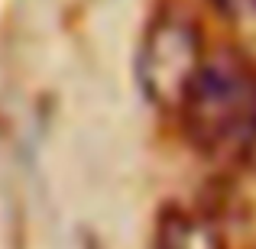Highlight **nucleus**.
I'll list each match as a JSON object with an SVG mask.
<instances>
[{
  "label": "nucleus",
  "instance_id": "1",
  "mask_svg": "<svg viewBox=\"0 0 256 249\" xmlns=\"http://www.w3.org/2000/svg\"><path fill=\"white\" fill-rule=\"evenodd\" d=\"M182 123L208 159L234 162L256 149V68L237 49L208 52L185 104Z\"/></svg>",
  "mask_w": 256,
  "mask_h": 249
},
{
  "label": "nucleus",
  "instance_id": "2",
  "mask_svg": "<svg viewBox=\"0 0 256 249\" xmlns=\"http://www.w3.org/2000/svg\"><path fill=\"white\" fill-rule=\"evenodd\" d=\"M208 58L201 29L185 13H156L146 26L136 55V78L146 100L178 113Z\"/></svg>",
  "mask_w": 256,
  "mask_h": 249
},
{
  "label": "nucleus",
  "instance_id": "3",
  "mask_svg": "<svg viewBox=\"0 0 256 249\" xmlns=\"http://www.w3.org/2000/svg\"><path fill=\"white\" fill-rule=\"evenodd\" d=\"M152 249H227V243L211 217L185 207H166L156 220Z\"/></svg>",
  "mask_w": 256,
  "mask_h": 249
},
{
  "label": "nucleus",
  "instance_id": "4",
  "mask_svg": "<svg viewBox=\"0 0 256 249\" xmlns=\"http://www.w3.org/2000/svg\"><path fill=\"white\" fill-rule=\"evenodd\" d=\"M218 6L237 26L240 36L256 42V0H218Z\"/></svg>",
  "mask_w": 256,
  "mask_h": 249
},
{
  "label": "nucleus",
  "instance_id": "5",
  "mask_svg": "<svg viewBox=\"0 0 256 249\" xmlns=\"http://www.w3.org/2000/svg\"><path fill=\"white\" fill-rule=\"evenodd\" d=\"M253 159H256V149H253Z\"/></svg>",
  "mask_w": 256,
  "mask_h": 249
}]
</instances>
